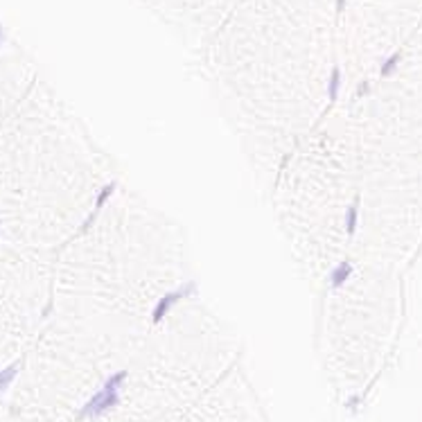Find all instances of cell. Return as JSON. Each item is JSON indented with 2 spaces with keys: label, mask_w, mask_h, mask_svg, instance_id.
I'll list each match as a JSON object with an SVG mask.
<instances>
[{
  "label": "cell",
  "mask_w": 422,
  "mask_h": 422,
  "mask_svg": "<svg viewBox=\"0 0 422 422\" xmlns=\"http://www.w3.org/2000/svg\"><path fill=\"white\" fill-rule=\"evenodd\" d=\"M124 379H127V373H115L113 377H108L106 384L102 386V391H97L93 395V398L88 400V404L82 409V416H102L104 411H108V409H113L115 404H118L120 395V386L124 384Z\"/></svg>",
  "instance_id": "6da1fadb"
},
{
  "label": "cell",
  "mask_w": 422,
  "mask_h": 422,
  "mask_svg": "<svg viewBox=\"0 0 422 422\" xmlns=\"http://www.w3.org/2000/svg\"><path fill=\"white\" fill-rule=\"evenodd\" d=\"M192 294H194V285H192V282H185V285L178 287L176 291H169V294H165V296H163V298L156 303V307H154L152 321H154V323H161V321L165 319V314L174 307V305L178 303V300L187 298V296H192Z\"/></svg>",
  "instance_id": "7a4b0ae2"
},
{
  "label": "cell",
  "mask_w": 422,
  "mask_h": 422,
  "mask_svg": "<svg viewBox=\"0 0 422 422\" xmlns=\"http://www.w3.org/2000/svg\"><path fill=\"white\" fill-rule=\"evenodd\" d=\"M350 275H352V264H350V262H341V264H337L332 269L330 282H332V287H341L343 282H348Z\"/></svg>",
  "instance_id": "3957f363"
},
{
  "label": "cell",
  "mask_w": 422,
  "mask_h": 422,
  "mask_svg": "<svg viewBox=\"0 0 422 422\" xmlns=\"http://www.w3.org/2000/svg\"><path fill=\"white\" fill-rule=\"evenodd\" d=\"M113 190H115V183L111 181V183H106V185L102 187V190L97 192V196H95V212H99L104 208V203L113 196Z\"/></svg>",
  "instance_id": "277c9868"
},
{
  "label": "cell",
  "mask_w": 422,
  "mask_h": 422,
  "mask_svg": "<svg viewBox=\"0 0 422 422\" xmlns=\"http://www.w3.org/2000/svg\"><path fill=\"white\" fill-rule=\"evenodd\" d=\"M339 88H341V73L339 68H332V73H330V84H328V97L337 99V95H339Z\"/></svg>",
  "instance_id": "5b68a950"
},
{
  "label": "cell",
  "mask_w": 422,
  "mask_h": 422,
  "mask_svg": "<svg viewBox=\"0 0 422 422\" xmlns=\"http://www.w3.org/2000/svg\"><path fill=\"white\" fill-rule=\"evenodd\" d=\"M357 219H359L357 206H350L348 210H345V233H348V235H352V233L357 231Z\"/></svg>",
  "instance_id": "8992f818"
},
{
  "label": "cell",
  "mask_w": 422,
  "mask_h": 422,
  "mask_svg": "<svg viewBox=\"0 0 422 422\" xmlns=\"http://www.w3.org/2000/svg\"><path fill=\"white\" fill-rule=\"evenodd\" d=\"M14 377H16V366H11V368H5L2 373H0V393H2L7 386H9Z\"/></svg>",
  "instance_id": "52a82bcc"
},
{
  "label": "cell",
  "mask_w": 422,
  "mask_h": 422,
  "mask_svg": "<svg viewBox=\"0 0 422 422\" xmlns=\"http://www.w3.org/2000/svg\"><path fill=\"white\" fill-rule=\"evenodd\" d=\"M398 61H400V54H393L391 59L384 64V68H382V75H391L393 70H395V66H398Z\"/></svg>",
  "instance_id": "ba28073f"
},
{
  "label": "cell",
  "mask_w": 422,
  "mask_h": 422,
  "mask_svg": "<svg viewBox=\"0 0 422 422\" xmlns=\"http://www.w3.org/2000/svg\"><path fill=\"white\" fill-rule=\"evenodd\" d=\"M343 2H345V0H339V9H341V7H343Z\"/></svg>",
  "instance_id": "9c48e42d"
},
{
  "label": "cell",
  "mask_w": 422,
  "mask_h": 422,
  "mask_svg": "<svg viewBox=\"0 0 422 422\" xmlns=\"http://www.w3.org/2000/svg\"><path fill=\"white\" fill-rule=\"evenodd\" d=\"M0 36H2V30H0Z\"/></svg>",
  "instance_id": "30bf717a"
}]
</instances>
